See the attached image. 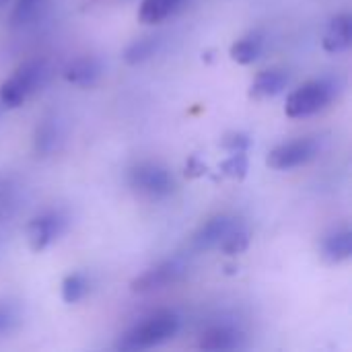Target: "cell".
<instances>
[{
	"label": "cell",
	"mask_w": 352,
	"mask_h": 352,
	"mask_svg": "<svg viewBox=\"0 0 352 352\" xmlns=\"http://www.w3.org/2000/svg\"><path fill=\"white\" fill-rule=\"evenodd\" d=\"M182 328V318L175 311H159L140 324L132 326L120 340L122 351H146L161 346L177 336Z\"/></svg>",
	"instance_id": "6da1fadb"
},
{
	"label": "cell",
	"mask_w": 352,
	"mask_h": 352,
	"mask_svg": "<svg viewBox=\"0 0 352 352\" xmlns=\"http://www.w3.org/2000/svg\"><path fill=\"white\" fill-rule=\"evenodd\" d=\"M50 76V68L43 60H29L21 64L2 85H0V101L4 107L14 109L23 105L39 87L45 85Z\"/></svg>",
	"instance_id": "7a4b0ae2"
},
{
	"label": "cell",
	"mask_w": 352,
	"mask_h": 352,
	"mask_svg": "<svg viewBox=\"0 0 352 352\" xmlns=\"http://www.w3.org/2000/svg\"><path fill=\"white\" fill-rule=\"evenodd\" d=\"M336 91L338 87L332 78L309 80L287 97L285 113L293 120L316 116L332 103V99L336 97Z\"/></svg>",
	"instance_id": "3957f363"
},
{
	"label": "cell",
	"mask_w": 352,
	"mask_h": 352,
	"mask_svg": "<svg viewBox=\"0 0 352 352\" xmlns=\"http://www.w3.org/2000/svg\"><path fill=\"white\" fill-rule=\"evenodd\" d=\"M128 184L132 190L148 198H167L175 190V179L169 169L153 161H142L130 167Z\"/></svg>",
	"instance_id": "277c9868"
},
{
	"label": "cell",
	"mask_w": 352,
	"mask_h": 352,
	"mask_svg": "<svg viewBox=\"0 0 352 352\" xmlns=\"http://www.w3.org/2000/svg\"><path fill=\"white\" fill-rule=\"evenodd\" d=\"M318 153H320V144L316 138H297L272 148L266 157V165L276 171H289L307 165L318 157Z\"/></svg>",
	"instance_id": "5b68a950"
},
{
	"label": "cell",
	"mask_w": 352,
	"mask_h": 352,
	"mask_svg": "<svg viewBox=\"0 0 352 352\" xmlns=\"http://www.w3.org/2000/svg\"><path fill=\"white\" fill-rule=\"evenodd\" d=\"M68 227V219L62 210H45L29 221L27 225V241L33 252L47 250Z\"/></svg>",
	"instance_id": "8992f818"
},
{
	"label": "cell",
	"mask_w": 352,
	"mask_h": 352,
	"mask_svg": "<svg viewBox=\"0 0 352 352\" xmlns=\"http://www.w3.org/2000/svg\"><path fill=\"white\" fill-rule=\"evenodd\" d=\"M186 272H188V268L182 260H165V262L144 270L140 276H136L132 280V291L134 293H153V291L167 289V287L179 283Z\"/></svg>",
	"instance_id": "52a82bcc"
},
{
	"label": "cell",
	"mask_w": 352,
	"mask_h": 352,
	"mask_svg": "<svg viewBox=\"0 0 352 352\" xmlns=\"http://www.w3.org/2000/svg\"><path fill=\"white\" fill-rule=\"evenodd\" d=\"M241 221L233 214H217L208 219L194 235V248L196 250H214L219 248L237 227Z\"/></svg>",
	"instance_id": "ba28073f"
},
{
	"label": "cell",
	"mask_w": 352,
	"mask_h": 352,
	"mask_svg": "<svg viewBox=\"0 0 352 352\" xmlns=\"http://www.w3.org/2000/svg\"><path fill=\"white\" fill-rule=\"evenodd\" d=\"M322 45L328 54H342L352 45V16L349 12L336 14L322 39Z\"/></svg>",
	"instance_id": "9c48e42d"
},
{
	"label": "cell",
	"mask_w": 352,
	"mask_h": 352,
	"mask_svg": "<svg viewBox=\"0 0 352 352\" xmlns=\"http://www.w3.org/2000/svg\"><path fill=\"white\" fill-rule=\"evenodd\" d=\"M101 72H103V68H101V62L97 58L80 56V58H74L72 62L66 64L64 78L76 87H93L99 80Z\"/></svg>",
	"instance_id": "30bf717a"
},
{
	"label": "cell",
	"mask_w": 352,
	"mask_h": 352,
	"mask_svg": "<svg viewBox=\"0 0 352 352\" xmlns=\"http://www.w3.org/2000/svg\"><path fill=\"white\" fill-rule=\"evenodd\" d=\"M60 142H62V124H60V120L56 116L43 118L37 124L35 134H33V148H35V153L41 155V157L54 155L60 148Z\"/></svg>",
	"instance_id": "8fae6325"
},
{
	"label": "cell",
	"mask_w": 352,
	"mask_h": 352,
	"mask_svg": "<svg viewBox=\"0 0 352 352\" xmlns=\"http://www.w3.org/2000/svg\"><path fill=\"white\" fill-rule=\"evenodd\" d=\"M198 346L204 351H237L245 346V336L231 326H214L202 334Z\"/></svg>",
	"instance_id": "7c38bea8"
},
{
	"label": "cell",
	"mask_w": 352,
	"mask_h": 352,
	"mask_svg": "<svg viewBox=\"0 0 352 352\" xmlns=\"http://www.w3.org/2000/svg\"><path fill=\"white\" fill-rule=\"evenodd\" d=\"M289 85V74L285 70H278V68H270V70H264L260 72L252 87H250V95L254 99H268V97H276L280 95Z\"/></svg>",
	"instance_id": "4fadbf2b"
},
{
	"label": "cell",
	"mask_w": 352,
	"mask_h": 352,
	"mask_svg": "<svg viewBox=\"0 0 352 352\" xmlns=\"http://www.w3.org/2000/svg\"><path fill=\"white\" fill-rule=\"evenodd\" d=\"M352 256V233L349 229H336L322 239V258L330 264L346 262Z\"/></svg>",
	"instance_id": "5bb4252c"
},
{
	"label": "cell",
	"mask_w": 352,
	"mask_h": 352,
	"mask_svg": "<svg viewBox=\"0 0 352 352\" xmlns=\"http://www.w3.org/2000/svg\"><path fill=\"white\" fill-rule=\"evenodd\" d=\"M182 4L184 0H142L138 19L144 25H157L169 19L171 14H175L182 8Z\"/></svg>",
	"instance_id": "9a60e30c"
},
{
	"label": "cell",
	"mask_w": 352,
	"mask_h": 352,
	"mask_svg": "<svg viewBox=\"0 0 352 352\" xmlns=\"http://www.w3.org/2000/svg\"><path fill=\"white\" fill-rule=\"evenodd\" d=\"M262 50H264V35L260 31H254V33L237 39L231 45V58L237 64H252L260 58Z\"/></svg>",
	"instance_id": "2e32d148"
},
{
	"label": "cell",
	"mask_w": 352,
	"mask_h": 352,
	"mask_svg": "<svg viewBox=\"0 0 352 352\" xmlns=\"http://www.w3.org/2000/svg\"><path fill=\"white\" fill-rule=\"evenodd\" d=\"M161 39L159 37H140L136 41H132L126 52H124V60L128 64H140L146 62L148 58H153L159 52Z\"/></svg>",
	"instance_id": "e0dca14e"
},
{
	"label": "cell",
	"mask_w": 352,
	"mask_h": 352,
	"mask_svg": "<svg viewBox=\"0 0 352 352\" xmlns=\"http://www.w3.org/2000/svg\"><path fill=\"white\" fill-rule=\"evenodd\" d=\"M89 293V278L82 272H72L62 280V301L66 305H74L82 301Z\"/></svg>",
	"instance_id": "ac0fdd59"
},
{
	"label": "cell",
	"mask_w": 352,
	"mask_h": 352,
	"mask_svg": "<svg viewBox=\"0 0 352 352\" xmlns=\"http://www.w3.org/2000/svg\"><path fill=\"white\" fill-rule=\"evenodd\" d=\"M250 248V231L243 227V223L219 245V250L227 256H239Z\"/></svg>",
	"instance_id": "d6986e66"
},
{
	"label": "cell",
	"mask_w": 352,
	"mask_h": 352,
	"mask_svg": "<svg viewBox=\"0 0 352 352\" xmlns=\"http://www.w3.org/2000/svg\"><path fill=\"white\" fill-rule=\"evenodd\" d=\"M248 167H250V163H248L245 153H231V157L223 161L221 171L231 179H243L248 175Z\"/></svg>",
	"instance_id": "ffe728a7"
},
{
	"label": "cell",
	"mask_w": 352,
	"mask_h": 352,
	"mask_svg": "<svg viewBox=\"0 0 352 352\" xmlns=\"http://www.w3.org/2000/svg\"><path fill=\"white\" fill-rule=\"evenodd\" d=\"M21 322L19 309L12 303H0V336L10 334Z\"/></svg>",
	"instance_id": "44dd1931"
},
{
	"label": "cell",
	"mask_w": 352,
	"mask_h": 352,
	"mask_svg": "<svg viewBox=\"0 0 352 352\" xmlns=\"http://www.w3.org/2000/svg\"><path fill=\"white\" fill-rule=\"evenodd\" d=\"M252 140L248 134H241V132H231L227 136H223L221 140V146L229 153H245L250 148Z\"/></svg>",
	"instance_id": "7402d4cb"
},
{
	"label": "cell",
	"mask_w": 352,
	"mask_h": 352,
	"mask_svg": "<svg viewBox=\"0 0 352 352\" xmlns=\"http://www.w3.org/2000/svg\"><path fill=\"white\" fill-rule=\"evenodd\" d=\"M37 6H39V0H16L14 12H12V23L14 25L27 23L37 12Z\"/></svg>",
	"instance_id": "603a6c76"
}]
</instances>
